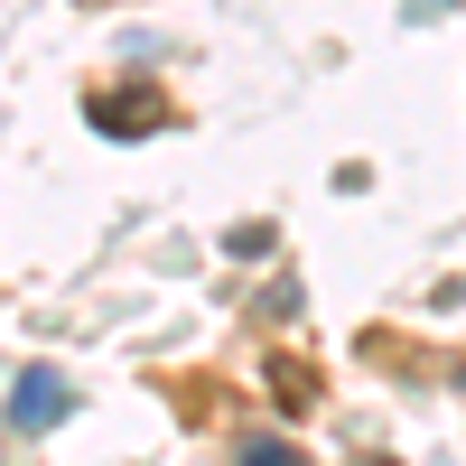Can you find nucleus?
Wrapping results in <instances>:
<instances>
[{
  "label": "nucleus",
  "mask_w": 466,
  "mask_h": 466,
  "mask_svg": "<svg viewBox=\"0 0 466 466\" xmlns=\"http://www.w3.org/2000/svg\"><path fill=\"white\" fill-rule=\"evenodd\" d=\"M66 410H75V382H66L56 364H19V373H10V430L37 439V430H56Z\"/></svg>",
  "instance_id": "1"
},
{
  "label": "nucleus",
  "mask_w": 466,
  "mask_h": 466,
  "mask_svg": "<svg viewBox=\"0 0 466 466\" xmlns=\"http://www.w3.org/2000/svg\"><path fill=\"white\" fill-rule=\"evenodd\" d=\"M94 122H103L112 140H140V131H159V122H168V103L149 94V85H122V94H94Z\"/></svg>",
  "instance_id": "2"
},
{
  "label": "nucleus",
  "mask_w": 466,
  "mask_h": 466,
  "mask_svg": "<svg viewBox=\"0 0 466 466\" xmlns=\"http://www.w3.org/2000/svg\"><path fill=\"white\" fill-rule=\"evenodd\" d=\"M233 466H318V457L289 448V439H243V457H233Z\"/></svg>",
  "instance_id": "3"
},
{
  "label": "nucleus",
  "mask_w": 466,
  "mask_h": 466,
  "mask_svg": "<svg viewBox=\"0 0 466 466\" xmlns=\"http://www.w3.org/2000/svg\"><path fill=\"white\" fill-rule=\"evenodd\" d=\"M224 252H243V261L270 252V224H233V233H224Z\"/></svg>",
  "instance_id": "4"
},
{
  "label": "nucleus",
  "mask_w": 466,
  "mask_h": 466,
  "mask_svg": "<svg viewBox=\"0 0 466 466\" xmlns=\"http://www.w3.org/2000/svg\"><path fill=\"white\" fill-rule=\"evenodd\" d=\"M457 10V0H410V19H448Z\"/></svg>",
  "instance_id": "5"
}]
</instances>
